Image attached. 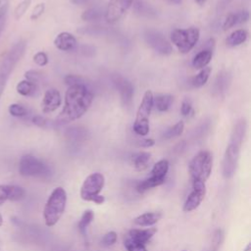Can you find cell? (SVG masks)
Returning a JSON list of instances; mask_svg holds the SVG:
<instances>
[{"mask_svg": "<svg viewBox=\"0 0 251 251\" xmlns=\"http://www.w3.org/2000/svg\"><path fill=\"white\" fill-rule=\"evenodd\" d=\"M105 184V177L100 173H93L89 175L83 181L80 188V197L85 201H91L103 189Z\"/></svg>", "mask_w": 251, "mask_h": 251, "instance_id": "obj_9", "label": "cell"}, {"mask_svg": "<svg viewBox=\"0 0 251 251\" xmlns=\"http://www.w3.org/2000/svg\"><path fill=\"white\" fill-rule=\"evenodd\" d=\"M94 219V213L91 210H86L83 212L78 224H77V227L78 230L85 236L86 234V229L88 227V226L92 223Z\"/></svg>", "mask_w": 251, "mask_h": 251, "instance_id": "obj_29", "label": "cell"}, {"mask_svg": "<svg viewBox=\"0 0 251 251\" xmlns=\"http://www.w3.org/2000/svg\"><path fill=\"white\" fill-rule=\"evenodd\" d=\"M112 81L116 89L120 92L123 105L125 107H129L131 105L134 92L131 82L124 76H122L121 75H114L112 76Z\"/></svg>", "mask_w": 251, "mask_h": 251, "instance_id": "obj_12", "label": "cell"}, {"mask_svg": "<svg viewBox=\"0 0 251 251\" xmlns=\"http://www.w3.org/2000/svg\"><path fill=\"white\" fill-rule=\"evenodd\" d=\"M247 128V123L244 118L239 119L233 126L229 143L226 149L224 160H223V175L226 178H230L237 167L239 152L241 148L242 141L245 136Z\"/></svg>", "mask_w": 251, "mask_h": 251, "instance_id": "obj_2", "label": "cell"}, {"mask_svg": "<svg viewBox=\"0 0 251 251\" xmlns=\"http://www.w3.org/2000/svg\"><path fill=\"white\" fill-rule=\"evenodd\" d=\"M60 105H61L60 92L55 88H50L46 90L41 102L42 112L44 114H49L51 112H54L56 109H58Z\"/></svg>", "mask_w": 251, "mask_h": 251, "instance_id": "obj_15", "label": "cell"}, {"mask_svg": "<svg viewBox=\"0 0 251 251\" xmlns=\"http://www.w3.org/2000/svg\"><path fill=\"white\" fill-rule=\"evenodd\" d=\"M118 239V236H117V233L115 231H109L107 232L103 237H102V240H101V244L105 247H109V246H112L113 244L116 243Z\"/></svg>", "mask_w": 251, "mask_h": 251, "instance_id": "obj_37", "label": "cell"}, {"mask_svg": "<svg viewBox=\"0 0 251 251\" xmlns=\"http://www.w3.org/2000/svg\"><path fill=\"white\" fill-rule=\"evenodd\" d=\"M144 39H145L146 43L159 54L169 55L173 51L171 43L159 31H156V30L145 31Z\"/></svg>", "mask_w": 251, "mask_h": 251, "instance_id": "obj_11", "label": "cell"}, {"mask_svg": "<svg viewBox=\"0 0 251 251\" xmlns=\"http://www.w3.org/2000/svg\"><path fill=\"white\" fill-rule=\"evenodd\" d=\"M153 107V93L147 90L141 103L137 109L135 121L133 124V130L136 134L145 136L149 132V117Z\"/></svg>", "mask_w": 251, "mask_h": 251, "instance_id": "obj_7", "label": "cell"}, {"mask_svg": "<svg viewBox=\"0 0 251 251\" xmlns=\"http://www.w3.org/2000/svg\"><path fill=\"white\" fill-rule=\"evenodd\" d=\"M9 113L11 116L13 117H16V118H24V117H26L28 116V111L25 107H24L23 105L21 104H18V103H14V104H11L9 106V109H8Z\"/></svg>", "mask_w": 251, "mask_h": 251, "instance_id": "obj_31", "label": "cell"}, {"mask_svg": "<svg viewBox=\"0 0 251 251\" xmlns=\"http://www.w3.org/2000/svg\"><path fill=\"white\" fill-rule=\"evenodd\" d=\"M2 1H3V0H0V4H1V3H2Z\"/></svg>", "mask_w": 251, "mask_h": 251, "instance_id": "obj_52", "label": "cell"}, {"mask_svg": "<svg viewBox=\"0 0 251 251\" xmlns=\"http://www.w3.org/2000/svg\"><path fill=\"white\" fill-rule=\"evenodd\" d=\"M17 91L23 96H35L38 92V86L37 84L25 79L17 84Z\"/></svg>", "mask_w": 251, "mask_h": 251, "instance_id": "obj_23", "label": "cell"}, {"mask_svg": "<svg viewBox=\"0 0 251 251\" xmlns=\"http://www.w3.org/2000/svg\"><path fill=\"white\" fill-rule=\"evenodd\" d=\"M183 128H184V124L182 121H179L177 122L175 126L169 127L163 134V137L165 139H170V138H173V137H176V136H179L182 131H183Z\"/></svg>", "mask_w": 251, "mask_h": 251, "instance_id": "obj_30", "label": "cell"}, {"mask_svg": "<svg viewBox=\"0 0 251 251\" xmlns=\"http://www.w3.org/2000/svg\"><path fill=\"white\" fill-rule=\"evenodd\" d=\"M25 42L20 40L13 45V47L8 51L6 56L3 58L0 64V98L5 90L11 73L13 72L14 68L25 54Z\"/></svg>", "mask_w": 251, "mask_h": 251, "instance_id": "obj_4", "label": "cell"}, {"mask_svg": "<svg viewBox=\"0 0 251 251\" xmlns=\"http://www.w3.org/2000/svg\"><path fill=\"white\" fill-rule=\"evenodd\" d=\"M230 81H231V76L229 73L225 71L220 72L217 75L213 84V93L218 96L225 95L226 92L228 90Z\"/></svg>", "mask_w": 251, "mask_h": 251, "instance_id": "obj_16", "label": "cell"}, {"mask_svg": "<svg viewBox=\"0 0 251 251\" xmlns=\"http://www.w3.org/2000/svg\"><path fill=\"white\" fill-rule=\"evenodd\" d=\"M67 133L69 134V136H71L73 138H79V137H83L85 135V130L83 128L72 127V128L68 129Z\"/></svg>", "mask_w": 251, "mask_h": 251, "instance_id": "obj_43", "label": "cell"}, {"mask_svg": "<svg viewBox=\"0 0 251 251\" xmlns=\"http://www.w3.org/2000/svg\"><path fill=\"white\" fill-rule=\"evenodd\" d=\"M67 205V192L63 187H56L48 197L43 209L44 223L47 226H54L63 216Z\"/></svg>", "mask_w": 251, "mask_h": 251, "instance_id": "obj_3", "label": "cell"}, {"mask_svg": "<svg viewBox=\"0 0 251 251\" xmlns=\"http://www.w3.org/2000/svg\"><path fill=\"white\" fill-rule=\"evenodd\" d=\"M54 44L61 51H71L75 47L76 40L72 33L64 31L56 36Z\"/></svg>", "mask_w": 251, "mask_h": 251, "instance_id": "obj_18", "label": "cell"}, {"mask_svg": "<svg viewBox=\"0 0 251 251\" xmlns=\"http://www.w3.org/2000/svg\"><path fill=\"white\" fill-rule=\"evenodd\" d=\"M168 172H169V162H168V160L163 159V160L158 161L153 166L150 177H152L156 181L163 184L165 182V178H166Z\"/></svg>", "mask_w": 251, "mask_h": 251, "instance_id": "obj_19", "label": "cell"}, {"mask_svg": "<svg viewBox=\"0 0 251 251\" xmlns=\"http://www.w3.org/2000/svg\"><path fill=\"white\" fill-rule=\"evenodd\" d=\"M248 19H249V12L246 11V10L240 11V12L235 13V14H229L226 18V20L224 22V25H223V27H224L225 30H226V29L230 28L231 26H233L234 25L246 22Z\"/></svg>", "mask_w": 251, "mask_h": 251, "instance_id": "obj_21", "label": "cell"}, {"mask_svg": "<svg viewBox=\"0 0 251 251\" xmlns=\"http://www.w3.org/2000/svg\"><path fill=\"white\" fill-rule=\"evenodd\" d=\"M25 76L26 80H29V81H31L35 84H38L41 81V78H42L41 74L38 73L37 71H34V70H29V71L25 72Z\"/></svg>", "mask_w": 251, "mask_h": 251, "instance_id": "obj_38", "label": "cell"}, {"mask_svg": "<svg viewBox=\"0 0 251 251\" xmlns=\"http://www.w3.org/2000/svg\"><path fill=\"white\" fill-rule=\"evenodd\" d=\"M210 74H211V68H209V67L203 68L199 74H197L195 76H193L190 79L191 85H193L194 87L203 86L207 82V80L210 76Z\"/></svg>", "mask_w": 251, "mask_h": 251, "instance_id": "obj_28", "label": "cell"}, {"mask_svg": "<svg viewBox=\"0 0 251 251\" xmlns=\"http://www.w3.org/2000/svg\"><path fill=\"white\" fill-rule=\"evenodd\" d=\"M101 12L98 9L92 8L84 11L81 15V19L84 21H96L101 18Z\"/></svg>", "mask_w": 251, "mask_h": 251, "instance_id": "obj_35", "label": "cell"}, {"mask_svg": "<svg viewBox=\"0 0 251 251\" xmlns=\"http://www.w3.org/2000/svg\"><path fill=\"white\" fill-rule=\"evenodd\" d=\"M157 228L156 227H147V228H133L128 231L127 238L146 245L149 240L153 237V235L156 233Z\"/></svg>", "mask_w": 251, "mask_h": 251, "instance_id": "obj_17", "label": "cell"}, {"mask_svg": "<svg viewBox=\"0 0 251 251\" xmlns=\"http://www.w3.org/2000/svg\"><path fill=\"white\" fill-rule=\"evenodd\" d=\"M224 240V232L222 229L218 228L215 230L213 237H212V242H211V248L210 251H218L219 248L221 247V244Z\"/></svg>", "mask_w": 251, "mask_h": 251, "instance_id": "obj_33", "label": "cell"}, {"mask_svg": "<svg viewBox=\"0 0 251 251\" xmlns=\"http://www.w3.org/2000/svg\"><path fill=\"white\" fill-rule=\"evenodd\" d=\"M199 35L197 27L176 28L172 31L171 40L180 53L186 54L196 45Z\"/></svg>", "mask_w": 251, "mask_h": 251, "instance_id": "obj_8", "label": "cell"}, {"mask_svg": "<svg viewBox=\"0 0 251 251\" xmlns=\"http://www.w3.org/2000/svg\"><path fill=\"white\" fill-rule=\"evenodd\" d=\"M25 196V190L19 185L0 184V205L7 200L20 201Z\"/></svg>", "mask_w": 251, "mask_h": 251, "instance_id": "obj_14", "label": "cell"}, {"mask_svg": "<svg viewBox=\"0 0 251 251\" xmlns=\"http://www.w3.org/2000/svg\"><path fill=\"white\" fill-rule=\"evenodd\" d=\"M0 251H1V245H0Z\"/></svg>", "mask_w": 251, "mask_h": 251, "instance_id": "obj_53", "label": "cell"}, {"mask_svg": "<svg viewBox=\"0 0 251 251\" xmlns=\"http://www.w3.org/2000/svg\"><path fill=\"white\" fill-rule=\"evenodd\" d=\"M71 1L75 4H83V3H86L88 0H71Z\"/></svg>", "mask_w": 251, "mask_h": 251, "instance_id": "obj_47", "label": "cell"}, {"mask_svg": "<svg viewBox=\"0 0 251 251\" xmlns=\"http://www.w3.org/2000/svg\"><path fill=\"white\" fill-rule=\"evenodd\" d=\"M247 36H248V33L245 29H237L227 36V38L226 39V45L231 47L240 45L246 41Z\"/></svg>", "mask_w": 251, "mask_h": 251, "instance_id": "obj_25", "label": "cell"}, {"mask_svg": "<svg viewBox=\"0 0 251 251\" xmlns=\"http://www.w3.org/2000/svg\"><path fill=\"white\" fill-rule=\"evenodd\" d=\"M44 9H45L44 3H39V4H37V5L33 8V10H32V12H31L30 19H31V20H37V19L43 14Z\"/></svg>", "mask_w": 251, "mask_h": 251, "instance_id": "obj_42", "label": "cell"}, {"mask_svg": "<svg viewBox=\"0 0 251 251\" xmlns=\"http://www.w3.org/2000/svg\"><path fill=\"white\" fill-rule=\"evenodd\" d=\"M154 144H155V141L152 138H145L138 142V145L141 147H152Z\"/></svg>", "mask_w": 251, "mask_h": 251, "instance_id": "obj_46", "label": "cell"}, {"mask_svg": "<svg viewBox=\"0 0 251 251\" xmlns=\"http://www.w3.org/2000/svg\"><path fill=\"white\" fill-rule=\"evenodd\" d=\"M132 2L133 0H110L105 13L106 20L110 23L120 20L132 5Z\"/></svg>", "mask_w": 251, "mask_h": 251, "instance_id": "obj_13", "label": "cell"}, {"mask_svg": "<svg viewBox=\"0 0 251 251\" xmlns=\"http://www.w3.org/2000/svg\"><path fill=\"white\" fill-rule=\"evenodd\" d=\"M19 173L23 176L48 177L51 175V169L42 160L31 154L22 156L19 162Z\"/></svg>", "mask_w": 251, "mask_h": 251, "instance_id": "obj_6", "label": "cell"}, {"mask_svg": "<svg viewBox=\"0 0 251 251\" xmlns=\"http://www.w3.org/2000/svg\"><path fill=\"white\" fill-rule=\"evenodd\" d=\"M198 4H204L206 2V0H195Z\"/></svg>", "mask_w": 251, "mask_h": 251, "instance_id": "obj_51", "label": "cell"}, {"mask_svg": "<svg viewBox=\"0 0 251 251\" xmlns=\"http://www.w3.org/2000/svg\"><path fill=\"white\" fill-rule=\"evenodd\" d=\"M211 59H212V51L207 49H202L195 55L192 61V66L195 69H203L210 63Z\"/></svg>", "mask_w": 251, "mask_h": 251, "instance_id": "obj_24", "label": "cell"}, {"mask_svg": "<svg viewBox=\"0 0 251 251\" xmlns=\"http://www.w3.org/2000/svg\"><path fill=\"white\" fill-rule=\"evenodd\" d=\"M65 82L66 84L70 85H74V84H79V83H84L83 79L80 76L77 75H69L65 77Z\"/></svg>", "mask_w": 251, "mask_h": 251, "instance_id": "obj_45", "label": "cell"}, {"mask_svg": "<svg viewBox=\"0 0 251 251\" xmlns=\"http://www.w3.org/2000/svg\"><path fill=\"white\" fill-rule=\"evenodd\" d=\"M124 244H125V247L126 248L127 251H147L146 245L135 242V241H133V240H131L127 237L125 239Z\"/></svg>", "mask_w": 251, "mask_h": 251, "instance_id": "obj_34", "label": "cell"}, {"mask_svg": "<svg viewBox=\"0 0 251 251\" xmlns=\"http://www.w3.org/2000/svg\"><path fill=\"white\" fill-rule=\"evenodd\" d=\"M213 167V157L211 152L202 150L198 152L190 161L188 166L191 180L206 182L209 178Z\"/></svg>", "mask_w": 251, "mask_h": 251, "instance_id": "obj_5", "label": "cell"}, {"mask_svg": "<svg viewBox=\"0 0 251 251\" xmlns=\"http://www.w3.org/2000/svg\"><path fill=\"white\" fill-rule=\"evenodd\" d=\"M31 123L39 127H46L48 126V121L42 117V116H38V115H35L31 118Z\"/></svg>", "mask_w": 251, "mask_h": 251, "instance_id": "obj_44", "label": "cell"}, {"mask_svg": "<svg viewBox=\"0 0 251 251\" xmlns=\"http://www.w3.org/2000/svg\"><path fill=\"white\" fill-rule=\"evenodd\" d=\"M243 251H251V245H250V243H248V244L246 245V247L244 248Z\"/></svg>", "mask_w": 251, "mask_h": 251, "instance_id": "obj_49", "label": "cell"}, {"mask_svg": "<svg viewBox=\"0 0 251 251\" xmlns=\"http://www.w3.org/2000/svg\"><path fill=\"white\" fill-rule=\"evenodd\" d=\"M172 4H180L181 3V0H166Z\"/></svg>", "mask_w": 251, "mask_h": 251, "instance_id": "obj_48", "label": "cell"}, {"mask_svg": "<svg viewBox=\"0 0 251 251\" xmlns=\"http://www.w3.org/2000/svg\"><path fill=\"white\" fill-rule=\"evenodd\" d=\"M93 93L85 83L70 85L65 95V105L56 119L59 125L69 124L79 119L90 107Z\"/></svg>", "mask_w": 251, "mask_h": 251, "instance_id": "obj_1", "label": "cell"}, {"mask_svg": "<svg viewBox=\"0 0 251 251\" xmlns=\"http://www.w3.org/2000/svg\"><path fill=\"white\" fill-rule=\"evenodd\" d=\"M206 195V184L200 180L192 181V190L188 194L182 210L184 212H192L201 204Z\"/></svg>", "mask_w": 251, "mask_h": 251, "instance_id": "obj_10", "label": "cell"}, {"mask_svg": "<svg viewBox=\"0 0 251 251\" xmlns=\"http://www.w3.org/2000/svg\"><path fill=\"white\" fill-rule=\"evenodd\" d=\"M180 113L184 117H187L188 115H190V113H192V104H191V101L188 98H185L181 102Z\"/></svg>", "mask_w": 251, "mask_h": 251, "instance_id": "obj_41", "label": "cell"}, {"mask_svg": "<svg viewBox=\"0 0 251 251\" xmlns=\"http://www.w3.org/2000/svg\"><path fill=\"white\" fill-rule=\"evenodd\" d=\"M7 15H8V3L6 2L0 7V36L6 25Z\"/></svg>", "mask_w": 251, "mask_h": 251, "instance_id": "obj_39", "label": "cell"}, {"mask_svg": "<svg viewBox=\"0 0 251 251\" xmlns=\"http://www.w3.org/2000/svg\"><path fill=\"white\" fill-rule=\"evenodd\" d=\"M174 101V97L171 94H159L156 97L153 96V106L160 112H166L171 107Z\"/></svg>", "mask_w": 251, "mask_h": 251, "instance_id": "obj_22", "label": "cell"}, {"mask_svg": "<svg viewBox=\"0 0 251 251\" xmlns=\"http://www.w3.org/2000/svg\"><path fill=\"white\" fill-rule=\"evenodd\" d=\"M3 225V217H2V214L0 213V226H2Z\"/></svg>", "mask_w": 251, "mask_h": 251, "instance_id": "obj_50", "label": "cell"}, {"mask_svg": "<svg viewBox=\"0 0 251 251\" xmlns=\"http://www.w3.org/2000/svg\"><path fill=\"white\" fill-rule=\"evenodd\" d=\"M151 154L149 152H139L132 157V163L136 170L143 171L148 167Z\"/></svg>", "mask_w": 251, "mask_h": 251, "instance_id": "obj_26", "label": "cell"}, {"mask_svg": "<svg viewBox=\"0 0 251 251\" xmlns=\"http://www.w3.org/2000/svg\"><path fill=\"white\" fill-rule=\"evenodd\" d=\"M162 214L160 212H147L139 215L133 220V223L140 226H152L161 219Z\"/></svg>", "mask_w": 251, "mask_h": 251, "instance_id": "obj_20", "label": "cell"}, {"mask_svg": "<svg viewBox=\"0 0 251 251\" xmlns=\"http://www.w3.org/2000/svg\"><path fill=\"white\" fill-rule=\"evenodd\" d=\"M33 62L36 65H38L40 67H43V66L47 65V63H48V56L44 52H37L33 56Z\"/></svg>", "mask_w": 251, "mask_h": 251, "instance_id": "obj_40", "label": "cell"}, {"mask_svg": "<svg viewBox=\"0 0 251 251\" xmlns=\"http://www.w3.org/2000/svg\"><path fill=\"white\" fill-rule=\"evenodd\" d=\"M161 185L160 182L156 181L155 179H153L152 177H148L140 182H138V184L136 185V190L139 192V193H143L151 188H154L156 186H159Z\"/></svg>", "mask_w": 251, "mask_h": 251, "instance_id": "obj_32", "label": "cell"}, {"mask_svg": "<svg viewBox=\"0 0 251 251\" xmlns=\"http://www.w3.org/2000/svg\"><path fill=\"white\" fill-rule=\"evenodd\" d=\"M134 11L136 14L143 17H153L157 12L151 5L143 1H136L134 3Z\"/></svg>", "mask_w": 251, "mask_h": 251, "instance_id": "obj_27", "label": "cell"}, {"mask_svg": "<svg viewBox=\"0 0 251 251\" xmlns=\"http://www.w3.org/2000/svg\"><path fill=\"white\" fill-rule=\"evenodd\" d=\"M30 1L31 0H23L21 3L18 4V6L16 7L15 12H14L15 18L17 20H20L24 16V14L26 12V10L30 4Z\"/></svg>", "mask_w": 251, "mask_h": 251, "instance_id": "obj_36", "label": "cell"}]
</instances>
